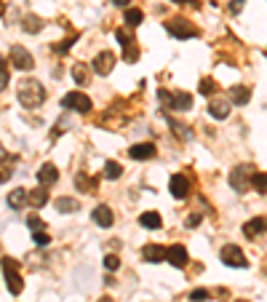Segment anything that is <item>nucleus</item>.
<instances>
[{
	"label": "nucleus",
	"instance_id": "19",
	"mask_svg": "<svg viewBox=\"0 0 267 302\" xmlns=\"http://www.w3.org/2000/svg\"><path fill=\"white\" fill-rule=\"evenodd\" d=\"M32 208H40V206H45V203H48V190H45L43 188V184H40V188H35L32 193H30V201H27Z\"/></svg>",
	"mask_w": 267,
	"mask_h": 302
},
{
	"label": "nucleus",
	"instance_id": "35",
	"mask_svg": "<svg viewBox=\"0 0 267 302\" xmlns=\"http://www.w3.org/2000/svg\"><path fill=\"white\" fill-rule=\"evenodd\" d=\"M243 3H246V0H230V14H240Z\"/></svg>",
	"mask_w": 267,
	"mask_h": 302
},
{
	"label": "nucleus",
	"instance_id": "7",
	"mask_svg": "<svg viewBox=\"0 0 267 302\" xmlns=\"http://www.w3.org/2000/svg\"><path fill=\"white\" fill-rule=\"evenodd\" d=\"M166 30L174 35V38H179V40H187V38H192V35H198V30H195L187 19H182V16L171 19L168 25H166Z\"/></svg>",
	"mask_w": 267,
	"mask_h": 302
},
{
	"label": "nucleus",
	"instance_id": "26",
	"mask_svg": "<svg viewBox=\"0 0 267 302\" xmlns=\"http://www.w3.org/2000/svg\"><path fill=\"white\" fill-rule=\"evenodd\" d=\"M56 208H59V212H78V208H80V203L75 201V198H59V201H56Z\"/></svg>",
	"mask_w": 267,
	"mask_h": 302
},
{
	"label": "nucleus",
	"instance_id": "30",
	"mask_svg": "<svg viewBox=\"0 0 267 302\" xmlns=\"http://www.w3.org/2000/svg\"><path fill=\"white\" fill-rule=\"evenodd\" d=\"M75 40H78V35H72V38H69V40H62V43H56V45H54V51H56V54H67V51H69V45H72Z\"/></svg>",
	"mask_w": 267,
	"mask_h": 302
},
{
	"label": "nucleus",
	"instance_id": "43",
	"mask_svg": "<svg viewBox=\"0 0 267 302\" xmlns=\"http://www.w3.org/2000/svg\"><path fill=\"white\" fill-rule=\"evenodd\" d=\"M171 3H187V0H171Z\"/></svg>",
	"mask_w": 267,
	"mask_h": 302
},
{
	"label": "nucleus",
	"instance_id": "45",
	"mask_svg": "<svg viewBox=\"0 0 267 302\" xmlns=\"http://www.w3.org/2000/svg\"><path fill=\"white\" fill-rule=\"evenodd\" d=\"M238 302H246V299H238Z\"/></svg>",
	"mask_w": 267,
	"mask_h": 302
},
{
	"label": "nucleus",
	"instance_id": "25",
	"mask_svg": "<svg viewBox=\"0 0 267 302\" xmlns=\"http://www.w3.org/2000/svg\"><path fill=\"white\" fill-rule=\"evenodd\" d=\"M72 78H75V83H78V86H83V83H88V67L78 62V64L72 67Z\"/></svg>",
	"mask_w": 267,
	"mask_h": 302
},
{
	"label": "nucleus",
	"instance_id": "22",
	"mask_svg": "<svg viewBox=\"0 0 267 302\" xmlns=\"http://www.w3.org/2000/svg\"><path fill=\"white\" fill-rule=\"evenodd\" d=\"M120 174H123V166L118 160H107V164H104V177L107 179H120Z\"/></svg>",
	"mask_w": 267,
	"mask_h": 302
},
{
	"label": "nucleus",
	"instance_id": "37",
	"mask_svg": "<svg viewBox=\"0 0 267 302\" xmlns=\"http://www.w3.org/2000/svg\"><path fill=\"white\" fill-rule=\"evenodd\" d=\"M184 225H187V227H198V225H201V214H190Z\"/></svg>",
	"mask_w": 267,
	"mask_h": 302
},
{
	"label": "nucleus",
	"instance_id": "24",
	"mask_svg": "<svg viewBox=\"0 0 267 302\" xmlns=\"http://www.w3.org/2000/svg\"><path fill=\"white\" fill-rule=\"evenodd\" d=\"M123 19H126V25H129V27H136V25H142L144 14L139 8H126V16Z\"/></svg>",
	"mask_w": 267,
	"mask_h": 302
},
{
	"label": "nucleus",
	"instance_id": "44",
	"mask_svg": "<svg viewBox=\"0 0 267 302\" xmlns=\"http://www.w3.org/2000/svg\"><path fill=\"white\" fill-rule=\"evenodd\" d=\"M0 11H3V3H0Z\"/></svg>",
	"mask_w": 267,
	"mask_h": 302
},
{
	"label": "nucleus",
	"instance_id": "34",
	"mask_svg": "<svg viewBox=\"0 0 267 302\" xmlns=\"http://www.w3.org/2000/svg\"><path fill=\"white\" fill-rule=\"evenodd\" d=\"M27 225H30V230H32V233H38V230H43L40 217H30V219H27Z\"/></svg>",
	"mask_w": 267,
	"mask_h": 302
},
{
	"label": "nucleus",
	"instance_id": "21",
	"mask_svg": "<svg viewBox=\"0 0 267 302\" xmlns=\"http://www.w3.org/2000/svg\"><path fill=\"white\" fill-rule=\"evenodd\" d=\"M249 99H251V88H246V86H235L230 91V102H235V104H246Z\"/></svg>",
	"mask_w": 267,
	"mask_h": 302
},
{
	"label": "nucleus",
	"instance_id": "4",
	"mask_svg": "<svg viewBox=\"0 0 267 302\" xmlns=\"http://www.w3.org/2000/svg\"><path fill=\"white\" fill-rule=\"evenodd\" d=\"M158 97L163 99L171 110H179V112L192 110V97H190V94H168L166 88H160V91H158Z\"/></svg>",
	"mask_w": 267,
	"mask_h": 302
},
{
	"label": "nucleus",
	"instance_id": "31",
	"mask_svg": "<svg viewBox=\"0 0 267 302\" xmlns=\"http://www.w3.org/2000/svg\"><path fill=\"white\" fill-rule=\"evenodd\" d=\"M32 241L38 243V246H48V233H45V230H38V233H32Z\"/></svg>",
	"mask_w": 267,
	"mask_h": 302
},
{
	"label": "nucleus",
	"instance_id": "20",
	"mask_svg": "<svg viewBox=\"0 0 267 302\" xmlns=\"http://www.w3.org/2000/svg\"><path fill=\"white\" fill-rule=\"evenodd\" d=\"M139 225L147 227V230H158L160 227V214L158 212H144L142 217H139Z\"/></svg>",
	"mask_w": 267,
	"mask_h": 302
},
{
	"label": "nucleus",
	"instance_id": "15",
	"mask_svg": "<svg viewBox=\"0 0 267 302\" xmlns=\"http://www.w3.org/2000/svg\"><path fill=\"white\" fill-rule=\"evenodd\" d=\"M166 260L174 265V268H184V265H187V249H184V246H179V243H177V246H171L168 251H166Z\"/></svg>",
	"mask_w": 267,
	"mask_h": 302
},
{
	"label": "nucleus",
	"instance_id": "40",
	"mask_svg": "<svg viewBox=\"0 0 267 302\" xmlns=\"http://www.w3.org/2000/svg\"><path fill=\"white\" fill-rule=\"evenodd\" d=\"M6 158V150H3V145H0V160H3Z\"/></svg>",
	"mask_w": 267,
	"mask_h": 302
},
{
	"label": "nucleus",
	"instance_id": "9",
	"mask_svg": "<svg viewBox=\"0 0 267 302\" xmlns=\"http://www.w3.org/2000/svg\"><path fill=\"white\" fill-rule=\"evenodd\" d=\"M91 67H94V73H99V75H110L112 67H115V54L112 51H99L94 56V62H91Z\"/></svg>",
	"mask_w": 267,
	"mask_h": 302
},
{
	"label": "nucleus",
	"instance_id": "14",
	"mask_svg": "<svg viewBox=\"0 0 267 302\" xmlns=\"http://www.w3.org/2000/svg\"><path fill=\"white\" fill-rule=\"evenodd\" d=\"M267 230V219L264 217H254V219H249L246 225H243V236L246 238H257L259 233H264Z\"/></svg>",
	"mask_w": 267,
	"mask_h": 302
},
{
	"label": "nucleus",
	"instance_id": "33",
	"mask_svg": "<svg viewBox=\"0 0 267 302\" xmlns=\"http://www.w3.org/2000/svg\"><path fill=\"white\" fill-rule=\"evenodd\" d=\"M208 297H211V294H208L206 289H195V292H190V299H192V302H203V299H208Z\"/></svg>",
	"mask_w": 267,
	"mask_h": 302
},
{
	"label": "nucleus",
	"instance_id": "10",
	"mask_svg": "<svg viewBox=\"0 0 267 302\" xmlns=\"http://www.w3.org/2000/svg\"><path fill=\"white\" fill-rule=\"evenodd\" d=\"M168 188H171V195L174 198H187V193H190V179L184 177V174H171V182H168Z\"/></svg>",
	"mask_w": 267,
	"mask_h": 302
},
{
	"label": "nucleus",
	"instance_id": "16",
	"mask_svg": "<svg viewBox=\"0 0 267 302\" xmlns=\"http://www.w3.org/2000/svg\"><path fill=\"white\" fill-rule=\"evenodd\" d=\"M56 179H59V171H56L54 164H43L38 169V182L43 184V188H48V184H54Z\"/></svg>",
	"mask_w": 267,
	"mask_h": 302
},
{
	"label": "nucleus",
	"instance_id": "8",
	"mask_svg": "<svg viewBox=\"0 0 267 302\" xmlns=\"http://www.w3.org/2000/svg\"><path fill=\"white\" fill-rule=\"evenodd\" d=\"M11 64L19 67V69H32L35 67V59L27 49H21V45H11Z\"/></svg>",
	"mask_w": 267,
	"mask_h": 302
},
{
	"label": "nucleus",
	"instance_id": "38",
	"mask_svg": "<svg viewBox=\"0 0 267 302\" xmlns=\"http://www.w3.org/2000/svg\"><path fill=\"white\" fill-rule=\"evenodd\" d=\"M6 83H8V69H6V67H0V91L6 88Z\"/></svg>",
	"mask_w": 267,
	"mask_h": 302
},
{
	"label": "nucleus",
	"instance_id": "5",
	"mask_svg": "<svg viewBox=\"0 0 267 302\" xmlns=\"http://www.w3.org/2000/svg\"><path fill=\"white\" fill-rule=\"evenodd\" d=\"M62 107L75 110V112H88L94 104H91V99L86 94H80V91H69V94H64V99H62Z\"/></svg>",
	"mask_w": 267,
	"mask_h": 302
},
{
	"label": "nucleus",
	"instance_id": "27",
	"mask_svg": "<svg viewBox=\"0 0 267 302\" xmlns=\"http://www.w3.org/2000/svg\"><path fill=\"white\" fill-rule=\"evenodd\" d=\"M198 91H201L203 97H211V94H216V83H214L211 78H203V80H201V88H198Z\"/></svg>",
	"mask_w": 267,
	"mask_h": 302
},
{
	"label": "nucleus",
	"instance_id": "11",
	"mask_svg": "<svg viewBox=\"0 0 267 302\" xmlns=\"http://www.w3.org/2000/svg\"><path fill=\"white\" fill-rule=\"evenodd\" d=\"M208 115H211V118H216V121H225L227 115H230V102L222 99V97H214L211 104H208Z\"/></svg>",
	"mask_w": 267,
	"mask_h": 302
},
{
	"label": "nucleus",
	"instance_id": "6",
	"mask_svg": "<svg viewBox=\"0 0 267 302\" xmlns=\"http://www.w3.org/2000/svg\"><path fill=\"white\" fill-rule=\"evenodd\" d=\"M219 260H222L227 268H246L249 265V260L243 257V251L238 246H233V243H227V246L219 251Z\"/></svg>",
	"mask_w": 267,
	"mask_h": 302
},
{
	"label": "nucleus",
	"instance_id": "32",
	"mask_svg": "<svg viewBox=\"0 0 267 302\" xmlns=\"http://www.w3.org/2000/svg\"><path fill=\"white\" fill-rule=\"evenodd\" d=\"M104 268H107V270H118L120 268V260L115 257V254H107V257H104Z\"/></svg>",
	"mask_w": 267,
	"mask_h": 302
},
{
	"label": "nucleus",
	"instance_id": "39",
	"mask_svg": "<svg viewBox=\"0 0 267 302\" xmlns=\"http://www.w3.org/2000/svg\"><path fill=\"white\" fill-rule=\"evenodd\" d=\"M129 3H131V0H112V6H120V8L129 6Z\"/></svg>",
	"mask_w": 267,
	"mask_h": 302
},
{
	"label": "nucleus",
	"instance_id": "42",
	"mask_svg": "<svg viewBox=\"0 0 267 302\" xmlns=\"http://www.w3.org/2000/svg\"><path fill=\"white\" fill-rule=\"evenodd\" d=\"M0 67H6V59H3V56H0Z\"/></svg>",
	"mask_w": 267,
	"mask_h": 302
},
{
	"label": "nucleus",
	"instance_id": "41",
	"mask_svg": "<svg viewBox=\"0 0 267 302\" xmlns=\"http://www.w3.org/2000/svg\"><path fill=\"white\" fill-rule=\"evenodd\" d=\"M99 302H112V299H110V297H102V299H99Z\"/></svg>",
	"mask_w": 267,
	"mask_h": 302
},
{
	"label": "nucleus",
	"instance_id": "12",
	"mask_svg": "<svg viewBox=\"0 0 267 302\" xmlns=\"http://www.w3.org/2000/svg\"><path fill=\"white\" fill-rule=\"evenodd\" d=\"M129 158H134V160H153L155 158V145H150V142L134 145L129 150Z\"/></svg>",
	"mask_w": 267,
	"mask_h": 302
},
{
	"label": "nucleus",
	"instance_id": "3",
	"mask_svg": "<svg viewBox=\"0 0 267 302\" xmlns=\"http://www.w3.org/2000/svg\"><path fill=\"white\" fill-rule=\"evenodd\" d=\"M0 265H3V273H6L8 292H11V294H19L25 284H21V275H19V270H16V262L11 260V257H6V260H0Z\"/></svg>",
	"mask_w": 267,
	"mask_h": 302
},
{
	"label": "nucleus",
	"instance_id": "23",
	"mask_svg": "<svg viewBox=\"0 0 267 302\" xmlns=\"http://www.w3.org/2000/svg\"><path fill=\"white\" fill-rule=\"evenodd\" d=\"M21 27H25V32H30V35H35V32H40V27H43V21L38 19V16H25L21 19Z\"/></svg>",
	"mask_w": 267,
	"mask_h": 302
},
{
	"label": "nucleus",
	"instance_id": "2",
	"mask_svg": "<svg viewBox=\"0 0 267 302\" xmlns=\"http://www.w3.org/2000/svg\"><path fill=\"white\" fill-rule=\"evenodd\" d=\"M254 174H257V166L251 164H243V166H235L233 174H230V184L238 190V193H246L254 182Z\"/></svg>",
	"mask_w": 267,
	"mask_h": 302
},
{
	"label": "nucleus",
	"instance_id": "29",
	"mask_svg": "<svg viewBox=\"0 0 267 302\" xmlns=\"http://www.w3.org/2000/svg\"><path fill=\"white\" fill-rule=\"evenodd\" d=\"M123 56H126V62H136V59H139V49H136V43L123 45Z\"/></svg>",
	"mask_w": 267,
	"mask_h": 302
},
{
	"label": "nucleus",
	"instance_id": "36",
	"mask_svg": "<svg viewBox=\"0 0 267 302\" xmlns=\"http://www.w3.org/2000/svg\"><path fill=\"white\" fill-rule=\"evenodd\" d=\"M115 38H118V40H120L123 45H129V43H134V40H131V35H126L123 30H118V32H115Z\"/></svg>",
	"mask_w": 267,
	"mask_h": 302
},
{
	"label": "nucleus",
	"instance_id": "18",
	"mask_svg": "<svg viewBox=\"0 0 267 302\" xmlns=\"http://www.w3.org/2000/svg\"><path fill=\"white\" fill-rule=\"evenodd\" d=\"M27 201H30V193H27L25 188H16V190L8 193V206H11V208H21Z\"/></svg>",
	"mask_w": 267,
	"mask_h": 302
},
{
	"label": "nucleus",
	"instance_id": "28",
	"mask_svg": "<svg viewBox=\"0 0 267 302\" xmlns=\"http://www.w3.org/2000/svg\"><path fill=\"white\" fill-rule=\"evenodd\" d=\"M251 188H257L259 193H267V174H262V171H257V174H254V182H251Z\"/></svg>",
	"mask_w": 267,
	"mask_h": 302
},
{
	"label": "nucleus",
	"instance_id": "1",
	"mask_svg": "<svg viewBox=\"0 0 267 302\" xmlns=\"http://www.w3.org/2000/svg\"><path fill=\"white\" fill-rule=\"evenodd\" d=\"M16 94H19L21 107H27V110H32V107H38V104L45 102V88H43V83H38V80H32V78L21 80Z\"/></svg>",
	"mask_w": 267,
	"mask_h": 302
},
{
	"label": "nucleus",
	"instance_id": "13",
	"mask_svg": "<svg viewBox=\"0 0 267 302\" xmlns=\"http://www.w3.org/2000/svg\"><path fill=\"white\" fill-rule=\"evenodd\" d=\"M91 217H94V222L99 225V227H112V222H115V217H112V208L110 206H96L94 212H91Z\"/></svg>",
	"mask_w": 267,
	"mask_h": 302
},
{
	"label": "nucleus",
	"instance_id": "17",
	"mask_svg": "<svg viewBox=\"0 0 267 302\" xmlns=\"http://www.w3.org/2000/svg\"><path fill=\"white\" fill-rule=\"evenodd\" d=\"M166 251H168V249L158 246V243H150V246L142 249V254H144L147 262H163V260H166Z\"/></svg>",
	"mask_w": 267,
	"mask_h": 302
}]
</instances>
